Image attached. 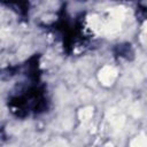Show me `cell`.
Here are the masks:
<instances>
[{"label": "cell", "mask_w": 147, "mask_h": 147, "mask_svg": "<svg viewBox=\"0 0 147 147\" xmlns=\"http://www.w3.org/2000/svg\"><path fill=\"white\" fill-rule=\"evenodd\" d=\"M114 77H115V71H114L111 68H105V69L102 70V74L100 75V78H101L105 83H110V82H113Z\"/></svg>", "instance_id": "6da1fadb"}]
</instances>
